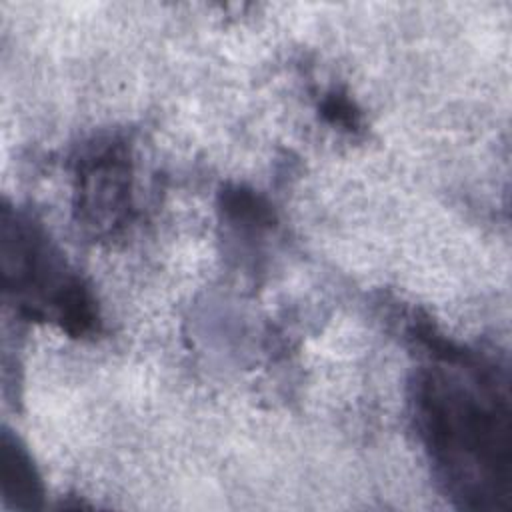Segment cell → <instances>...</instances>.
I'll return each instance as SVG.
<instances>
[{
  "mask_svg": "<svg viewBox=\"0 0 512 512\" xmlns=\"http://www.w3.org/2000/svg\"><path fill=\"white\" fill-rule=\"evenodd\" d=\"M436 366L414 384L416 424L438 480L462 508L504 510L512 478L508 380L498 366L420 330Z\"/></svg>",
  "mask_w": 512,
  "mask_h": 512,
  "instance_id": "1",
  "label": "cell"
},
{
  "mask_svg": "<svg viewBox=\"0 0 512 512\" xmlns=\"http://www.w3.org/2000/svg\"><path fill=\"white\" fill-rule=\"evenodd\" d=\"M2 270L6 290L32 314H46L70 336L96 330V302L88 286L66 270L46 234L28 218L2 216Z\"/></svg>",
  "mask_w": 512,
  "mask_h": 512,
  "instance_id": "2",
  "label": "cell"
},
{
  "mask_svg": "<svg viewBox=\"0 0 512 512\" xmlns=\"http://www.w3.org/2000/svg\"><path fill=\"white\" fill-rule=\"evenodd\" d=\"M78 212L98 234L122 226L132 208V164L126 146L116 140L92 144L76 168Z\"/></svg>",
  "mask_w": 512,
  "mask_h": 512,
  "instance_id": "3",
  "label": "cell"
},
{
  "mask_svg": "<svg viewBox=\"0 0 512 512\" xmlns=\"http://www.w3.org/2000/svg\"><path fill=\"white\" fill-rule=\"evenodd\" d=\"M2 500L10 508L32 510L42 506V482L28 452L8 432L2 434L0 456Z\"/></svg>",
  "mask_w": 512,
  "mask_h": 512,
  "instance_id": "4",
  "label": "cell"
},
{
  "mask_svg": "<svg viewBox=\"0 0 512 512\" xmlns=\"http://www.w3.org/2000/svg\"><path fill=\"white\" fill-rule=\"evenodd\" d=\"M322 114L332 124L344 126L348 130H354L358 126V110L344 94H338V92L328 94L322 102Z\"/></svg>",
  "mask_w": 512,
  "mask_h": 512,
  "instance_id": "5",
  "label": "cell"
}]
</instances>
